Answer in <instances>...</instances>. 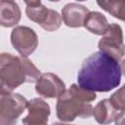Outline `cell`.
I'll use <instances>...</instances> for the list:
<instances>
[{
  "instance_id": "cell-1",
  "label": "cell",
  "mask_w": 125,
  "mask_h": 125,
  "mask_svg": "<svg viewBox=\"0 0 125 125\" xmlns=\"http://www.w3.org/2000/svg\"><path fill=\"white\" fill-rule=\"evenodd\" d=\"M121 73L118 62L99 51L83 62L77 73V83L94 92H109L119 86Z\"/></svg>"
},
{
  "instance_id": "cell-2",
  "label": "cell",
  "mask_w": 125,
  "mask_h": 125,
  "mask_svg": "<svg viewBox=\"0 0 125 125\" xmlns=\"http://www.w3.org/2000/svg\"><path fill=\"white\" fill-rule=\"evenodd\" d=\"M41 73L24 56L2 53L0 56V94H8L23 83L37 82Z\"/></svg>"
},
{
  "instance_id": "cell-3",
  "label": "cell",
  "mask_w": 125,
  "mask_h": 125,
  "mask_svg": "<svg viewBox=\"0 0 125 125\" xmlns=\"http://www.w3.org/2000/svg\"><path fill=\"white\" fill-rule=\"evenodd\" d=\"M97 98L96 92L72 84L59 98L56 105L57 117L63 122H72L76 117L88 118L93 114L91 102Z\"/></svg>"
},
{
  "instance_id": "cell-4",
  "label": "cell",
  "mask_w": 125,
  "mask_h": 125,
  "mask_svg": "<svg viewBox=\"0 0 125 125\" xmlns=\"http://www.w3.org/2000/svg\"><path fill=\"white\" fill-rule=\"evenodd\" d=\"M28 101L17 93L0 94V125H13L26 109Z\"/></svg>"
},
{
  "instance_id": "cell-5",
  "label": "cell",
  "mask_w": 125,
  "mask_h": 125,
  "mask_svg": "<svg viewBox=\"0 0 125 125\" xmlns=\"http://www.w3.org/2000/svg\"><path fill=\"white\" fill-rule=\"evenodd\" d=\"M98 48L119 62L125 55V44L121 26L117 23H109L106 31L98 42Z\"/></svg>"
},
{
  "instance_id": "cell-6",
  "label": "cell",
  "mask_w": 125,
  "mask_h": 125,
  "mask_svg": "<svg viewBox=\"0 0 125 125\" xmlns=\"http://www.w3.org/2000/svg\"><path fill=\"white\" fill-rule=\"evenodd\" d=\"M11 43L15 50L21 56L28 57L36 50L38 46V37L32 28L18 25L11 32Z\"/></svg>"
},
{
  "instance_id": "cell-7",
  "label": "cell",
  "mask_w": 125,
  "mask_h": 125,
  "mask_svg": "<svg viewBox=\"0 0 125 125\" xmlns=\"http://www.w3.org/2000/svg\"><path fill=\"white\" fill-rule=\"evenodd\" d=\"M35 91L46 99L59 98L65 91V84L55 73H42L36 82Z\"/></svg>"
},
{
  "instance_id": "cell-8",
  "label": "cell",
  "mask_w": 125,
  "mask_h": 125,
  "mask_svg": "<svg viewBox=\"0 0 125 125\" xmlns=\"http://www.w3.org/2000/svg\"><path fill=\"white\" fill-rule=\"evenodd\" d=\"M28 113L22 118V123L26 125H45L48 123L49 115L51 113L50 105L47 102L40 98H34L28 101Z\"/></svg>"
},
{
  "instance_id": "cell-9",
  "label": "cell",
  "mask_w": 125,
  "mask_h": 125,
  "mask_svg": "<svg viewBox=\"0 0 125 125\" xmlns=\"http://www.w3.org/2000/svg\"><path fill=\"white\" fill-rule=\"evenodd\" d=\"M89 13V9L83 5L68 3L62 10V18L66 26L76 28L84 25V21Z\"/></svg>"
},
{
  "instance_id": "cell-10",
  "label": "cell",
  "mask_w": 125,
  "mask_h": 125,
  "mask_svg": "<svg viewBox=\"0 0 125 125\" xmlns=\"http://www.w3.org/2000/svg\"><path fill=\"white\" fill-rule=\"evenodd\" d=\"M21 16V9L15 1H0V24L3 27L17 25Z\"/></svg>"
},
{
  "instance_id": "cell-11",
  "label": "cell",
  "mask_w": 125,
  "mask_h": 125,
  "mask_svg": "<svg viewBox=\"0 0 125 125\" xmlns=\"http://www.w3.org/2000/svg\"><path fill=\"white\" fill-rule=\"evenodd\" d=\"M119 110L114 107L109 99H104L93 108V116L100 124H108L115 120Z\"/></svg>"
},
{
  "instance_id": "cell-12",
  "label": "cell",
  "mask_w": 125,
  "mask_h": 125,
  "mask_svg": "<svg viewBox=\"0 0 125 125\" xmlns=\"http://www.w3.org/2000/svg\"><path fill=\"white\" fill-rule=\"evenodd\" d=\"M108 25L107 19L102 13L94 11L88 14L83 26L93 34L103 35L106 31Z\"/></svg>"
},
{
  "instance_id": "cell-13",
  "label": "cell",
  "mask_w": 125,
  "mask_h": 125,
  "mask_svg": "<svg viewBox=\"0 0 125 125\" xmlns=\"http://www.w3.org/2000/svg\"><path fill=\"white\" fill-rule=\"evenodd\" d=\"M49 11H50V9H48L44 5L40 4L35 7H26L25 14L30 21L41 25L46 21Z\"/></svg>"
},
{
  "instance_id": "cell-14",
  "label": "cell",
  "mask_w": 125,
  "mask_h": 125,
  "mask_svg": "<svg viewBox=\"0 0 125 125\" xmlns=\"http://www.w3.org/2000/svg\"><path fill=\"white\" fill-rule=\"evenodd\" d=\"M61 24H62V17L60 16V14L57 11L50 9L46 21L40 26L44 30L51 32V31H55V30L59 29Z\"/></svg>"
},
{
  "instance_id": "cell-15",
  "label": "cell",
  "mask_w": 125,
  "mask_h": 125,
  "mask_svg": "<svg viewBox=\"0 0 125 125\" xmlns=\"http://www.w3.org/2000/svg\"><path fill=\"white\" fill-rule=\"evenodd\" d=\"M105 12L112 17L125 21V0H111L105 9Z\"/></svg>"
},
{
  "instance_id": "cell-16",
  "label": "cell",
  "mask_w": 125,
  "mask_h": 125,
  "mask_svg": "<svg viewBox=\"0 0 125 125\" xmlns=\"http://www.w3.org/2000/svg\"><path fill=\"white\" fill-rule=\"evenodd\" d=\"M111 104L119 111L125 110V84L114 92L109 98Z\"/></svg>"
},
{
  "instance_id": "cell-17",
  "label": "cell",
  "mask_w": 125,
  "mask_h": 125,
  "mask_svg": "<svg viewBox=\"0 0 125 125\" xmlns=\"http://www.w3.org/2000/svg\"><path fill=\"white\" fill-rule=\"evenodd\" d=\"M114 122L116 125H125V110L119 111Z\"/></svg>"
},
{
  "instance_id": "cell-18",
  "label": "cell",
  "mask_w": 125,
  "mask_h": 125,
  "mask_svg": "<svg viewBox=\"0 0 125 125\" xmlns=\"http://www.w3.org/2000/svg\"><path fill=\"white\" fill-rule=\"evenodd\" d=\"M97 1V4L99 7H101L104 11H105L106 7L108 6V4L111 2V0H96Z\"/></svg>"
},
{
  "instance_id": "cell-19",
  "label": "cell",
  "mask_w": 125,
  "mask_h": 125,
  "mask_svg": "<svg viewBox=\"0 0 125 125\" xmlns=\"http://www.w3.org/2000/svg\"><path fill=\"white\" fill-rule=\"evenodd\" d=\"M27 7H35L41 4V0H23Z\"/></svg>"
},
{
  "instance_id": "cell-20",
  "label": "cell",
  "mask_w": 125,
  "mask_h": 125,
  "mask_svg": "<svg viewBox=\"0 0 125 125\" xmlns=\"http://www.w3.org/2000/svg\"><path fill=\"white\" fill-rule=\"evenodd\" d=\"M120 68H121V71H122V73L125 75V59L121 62V63H120Z\"/></svg>"
},
{
  "instance_id": "cell-21",
  "label": "cell",
  "mask_w": 125,
  "mask_h": 125,
  "mask_svg": "<svg viewBox=\"0 0 125 125\" xmlns=\"http://www.w3.org/2000/svg\"><path fill=\"white\" fill-rule=\"evenodd\" d=\"M48 1H50V2H59L61 0H48Z\"/></svg>"
},
{
  "instance_id": "cell-22",
  "label": "cell",
  "mask_w": 125,
  "mask_h": 125,
  "mask_svg": "<svg viewBox=\"0 0 125 125\" xmlns=\"http://www.w3.org/2000/svg\"><path fill=\"white\" fill-rule=\"evenodd\" d=\"M76 1H78V2H82V1H86V0H76Z\"/></svg>"
},
{
  "instance_id": "cell-23",
  "label": "cell",
  "mask_w": 125,
  "mask_h": 125,
  "mask_svg": "<svg viewBox=\"0 0 125 125\" xmlns=\"http://www.w3.org/2000/svg\"><path fill=\"white\" fill-rule=\"evenodd\" d=\"M1 1H14V0H1Z\"/></svg>"
}]
</instances>
